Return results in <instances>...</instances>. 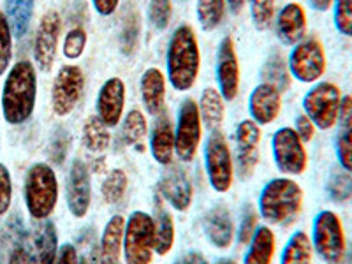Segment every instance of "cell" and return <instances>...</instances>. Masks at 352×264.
<instances>
[{"label":"cell","instance_id":"d4e9b609","mask_svg":"<svg viewBox=\"0 0 352 264\" xmlns=\"http://www.w3.org/2000/svg\"><path fill=\"white\" fill-rule=\"evenodd\" d=\"M150 153L153 160L160 166H171L175 159V127L168 116H162L157 120L150 136Z\"/></svg>","mask_w":352,"mask_h":264},{"label":"cell","instance_id":"74e56055","mask_svg":"<svg viewBox=\"0 0 352 264\" xmlns=\"http://www.w3.org/2000/svg\"><path fill=\"white\" fill-rule=\"evenodd\" d=\"M127 188V175H125L124 169L115 168L106 175L104 182H102V187H100V194H102V197H104V201L108 204H118L124 199Z\"/></svg>","mask_w":352,"mask_h":264},{"label":"cell","instance_id":"ffe728a7","mask_svg":"<svg viewBox=\"0 0 352 264\" xmlns=\"http://www.w3.org/2000/svg\"><path fill=\"white\" fill-rule=\"evenodd\" d=\"M282 109V94L266 83L257 85L248 97L250 120L257 125H270L278 118Z\"/></svg>","mask_w":352,"mask_h":264},{"label":"cell","instance_id":"d6986e66","mask_svg":"<svg viewBox=\"0 0 352 264\" xmlns=\"http://www.w3.org/2000/svg\"><path fill=\"white\" fill-rule=\"evenodd\" d=\"M160 197L176 212H187L194 199V188L184 169L168 166L159 180Z\"/></svg>","mask_w":352,"mask_h":264},{"label":"cell","instance_id":"f546056e","mask_svg":"<svg viewBox=\"0 0 352 264\" xmlns=\"http://www.w3.org/2000/svg\"><path fill=\"white\" fill-rule=\"evenodd\" d=\"M263 83L272 85L275 87L278 92H287L289 87H291L292 76L291 72H289L287 62H285L284 55L280 52H272L266 58L263 65Z\"/></svg>","mask_w":352,"mask_h":264},{"label":"cell","instance_id":"4316f807","mask_svg":"<svg viewBox=\"0 0 352 264\" xmlns=\"http://www.w3.org/2000/svg\"><path fill=\"white\" fill-rule=\"evenodd\" d=\"M175 220L168 210L157 204L155 215H153V250L157 256H168L175 247Z\"/></svg>","mask_w":352,"mask_h":264},{"label":"cell","instance_id":"f35d334b","mask_svg":"<svg viewBox=\"0 0 352 264\" xmlns=\"http://www.w3.org/2000/svg\"><path fill=\"white\" fill-rule=\"evenodd\" d=\"M250 4V18L257 30L264 32L275 23L276 0H248Z\"/></svg>","mask_w":352,"mask_h":264},{"label":"cell","instance_id":"b9f144b4","mask_svg":"<svg viewBox=\"0 0 352 264\" xmlns=\"http://www.w3.org/2000/svg\"><path fill=\"white\" fill-rule=\"evenodd\" d=\"M69 148H71V134H69L67 129L58 127L53 132L52 141H50L48 155L55 166H62L64 160L67 159Z\"/></svg>","mask_w":352,"mask_h":264},{"label":"cell","instance_id":"7bdbcfd3","mask_svg":"<svg viewBox=\"0 0 352 264\" xmlns=\"http://www.w3.org/2000/svg\"><path fill=\"white\" fill-rule=\"evenodd\" d=\"M12 60V30L8 16L0 11V78L8 72Z\"/></svg>","mask_w":352,"mask_h":264},{"label":"cell","instance_id":"ee69618b","mask_svg":"<svg viewBox=\"0 0 352 264\" xmlns=\"http://www.w3.org/2000/svg\"><path fill=\"white\" fill-rule=\"evenodd\" d=\"M173 18V0H150L148 20L157 30H166Z\"/></svg>","mask_w":352,"mask_h":264},{"label":"cell","instance_id":"60d3db41","mask_svg":"<svg viewBox=\"0 0 352 264\" xmlns=\"http://www.w3.org/2000/svg\"><path fill=\"white\" fill-rule=\"evenodd\" d=\"M87 43H88L87 30H85L81 25L72 27L71 30L65 34L64 46H62V52H64L65 58H69V60H78V58L85 53Z\"/></svg>","mask_w":352,"mask_h":264},{"label":"cell","instance_id":"91938a15","mask_svg":"<svg viewBox=\"0 0 352 264\" xmlns=\"http://www.w3.org/2000/svg\"><path fill=\"white\" fill-rule=\"evenodd\" d=\"M217 264H238V263H236V261H232V259H220Z\"/></svg>","mask_w":352,"mask_h":264},{"label":"cell","instance_id":"681fc988","mask_svg":"<svg viewBox=\"0 0 352 264\" xmlns=\"http://www.w3.org/2000/svg\"><path fill=\"white\" fill-rule=\"evenodd\" d=\"M316 125L314 122L308 118L307 115H300L296 116V124H294V131H296L298 136L301 138L303 143H308V141H312L314 136H316Z\"/></svg>","mask_w":352,"mask_h":264},{"label":"cell","instance_id":"e0dca14e","mask_svg":"<svg viewBox=\"0 0 352 264\" xmlns=\"http://www.w3.org/2000/svg\"><path fill=\"white\" fill-rule=\"evenodd\" d=\"M30 264H55L58 256V234L52 220H39L32 231L25 236L23 243Z\"/></svg>","mask_w":352,"mask_h":264},{"label":"cell","instance_id":"94428289","mask_svg":"<svg viewBox=\"0 0 352 264\" xmlns=\"http://www.w3.org/2000/svg\"><path fill=\"white\" fill-rule=\"evenodd\" d=\"M180 2H187V0H180Z\"/></svg>","mask_w":352,"mask_h":264},{"label":"cell","instance_id":"ac0fdd59","mask_svg":"<svg viewBox=\"0 0 352 264\" xmlns=\"http://www.w3.org/2000/svg\"><path fill=\"white\" fill-rule=\"evenodd\" d=\"M125 109V83L120 78H109L102 83L96 100V115L106 127L120 124Z\"/></svg>","mask_w":352,"mask_h":264},{"label":"cell","instance_id":"680465c9","mask_svg":"<svg viewBox=\"0 0 352 264\" xmlns=\"http://www.w3.org/2000/svg\"><path fill=\"white\" fill-rule=\"evenodd\" d=\"M340 264H352V247H349L347 250H345L344 257H342Z\"/></svg>","mask_w":352,"mask_h":264},{"label":"cell","instance_id":"7c38bea8","mask_svg":"<svg viewBox=\"0 0 352 264\" xmlns=\"http://www.w3.org/2000/svg\"><path fill=\"white\" fill-rule=\"evenodd\" d=\"M85 90V74L80 65L65 64L58 69L52 87V108L56 116H67L76 109Z\"/></svg>","mask_w":352,"mask_h":264},{"label":"cell","instance_id":"2e32d148","mask_svg":"<svg viewBox=\"0 0 352 264\" xmlns=\"http://www.w3.org/2000/svg\"><path fill=\"white\" fill-rule=\"evenodd\" d=\"M263 138L261 125L247 118L236 127V166L240 178L247 180L256 171L259 164V143Z\"/></svg>","mask_w":352,"mask_h":264},{"label":"cell","instance_id":"6da1fadb","mask_svg":"<svg viewBox=\"0 0 352 264\" xmlns=\"http://www.w3.org/2000/svg\"><path fill=\"white\" fill-rule=\"evenodd\" d=\"M37 100L36 65L20 60L9 69L2 87V115L9 125H21L32 118Z\"/></svg>","mask_w":352,"mask_h":264},{"label":"cell","instance_id":"ab89813d","mask_svg":"<svg viewBox=\"0 0 352 264\" xmlns=\"http://www.w3.org/2000/svg\"><path fill=\"white\" fill-rule=\"evenodd\" d=\"M328 196L335 203H345L352 197V175L347 171L333 173L326 185Z\"/></svg>","mask_w":352,"mask_h":264},{"label":"cell","instance_id":"7dc6e473","mask_svg":"<svg viewBox=\"0 0 352 264\" xmlns=\"http://www.w3.org/2000/svg\"><path fill=\"white\" fill-rule=\"evenodd\" d=\"M257 229V212L254 210V206H245L243 213H241V222L240 229H238V241L241 245H248L252 240L254 232Z\"/></svg>","mask_w":352,"mask_h":264},{"label":"cell","instance_id":"f1b7e54d","mask_svg":"<svg viewBox=\"0 0 352 264\" xmlns=\"http://www.w3.org/2000/svg\"><path fill=\"white\" fill-rule=\"evenodd\" d=\"M141 37V14L131 2L122 11L120 16V50L124 55H132L140 46Z\"/></svg>","mask_w":352,"mask_h":264},{"label":"cell","instance_id":"484cf974","mask_svg":"<svg viewBox=\"0 0 352 264\" xmlns=\"http://www.w3.org/2000/svg\"><path fill=\"white\" fill-rule=\"evenodd\" d=\"M276 238L275 232L268 226H261L254 232L252 240L248 243L243 264H272L275 256Z\"/></svg>","mask_w":352,"mask_h":264},{"label":"cell","instance_id":"f907efd6","mask_svg":"<svg viewBox=\"0 0 352 264\" xmlns=\"http://www.w3.org/2000/svg\"><path fill=\"white\" fill-rule=\"evenodd\" d=\"M338 124L344 129L352 125V96H342L340 108H338Z\"/></svg>","mask_w":352,"mask_h":264},{"label":"cell","instance_id":"83f0119b","mask_svg":"<svg viewBox=\"0 0 352 264\" xmlns=\"http://www.w3.org/2000/svg\"><path fill=\"white\" fill-rule=\"evenodd\" d=\"M199 108L201 122L208 131H219L226 116V104L224 97L220 96L217 88H206L201 94V99L197 102Z\"/></svg>","mask_w":352,"mask_h":264},{"label":"cell","instance_id":"ba28073f","mask_svg":"<svg viewBox=\"0 0 352 264\" xmlns=\"http://www.w3.org/2000/svg\"><path fill=\"white\" fill-rule=\"evenodd\" d=\"M340 88L329 81H320L314 85L303 97L305 115L314 122L320 131H329L338 122V108H340Z\"/></svg>","mask_w":352,"mask_h":264},{"label":"cell","instance_id":"9f6ffc18","mask_svg":"<svg viewBox=\"0 0 352 264\" xmlns=\"http://www.w3.org/2000/svg\"><path fill=\"white\" fill-rule=\"evenodd\" d=\"M308 2H310V6H312L316 11L324 12V11H328V9H331V6L335 0H308Z\"/></svg>","mask_w":352,"mask_h":264},{"label":"cell","instance_id":"cb8c5ba5","mask_svg":"<svg viewBox=\"0 0 352 264\" xmlns=\"http://www.w3.org/2000/svg\"><path fill=\"white\" fill-rule=\"evenodd\" d=\"M125 219L122 215H113L106 222L104 231L99 238L100 264H120L124 250Z\"/></svg>","mask_w":352,"mask_h":264},{"label":"cell","instance_id":"7a4b0ae2","mask_svg":"<svg viewBox=\"0 0 352 264\" xmlns=\"http://www.w3.org/2000/svg\"><path fill=\"white\" fill-rule=\"evenodd\" d=\"M201 69V52L192 27L182 25L171 34L166 53V76L176 92H188L196 85Z\"/></svg>","mask_w":352,"mask_h":264},{"label":"cell","instance_id":"8fae6325","mask_svg":"<svg viewBox=\"0 0 352 264\" xmlns=\"http://www.w3.org/2000/svg\"><path fill=\"white\" fill-rule=\"evenodd\" d=\"M272 152L276 169L282 175L300 176L308 168L305 143L292 127H280L272 138Z\"/></svg>","mask_w":352,"mask_h":264},{"label":"cell","instance_id":"836d02e7","mask_svg":"<svg viewBox=\"0 0 352 264\" xmlns=\"http://www.w3.org/2000/svg\"><path fill=\"white\" fill-rule=\"evenodd\" d=\"M25 236H27V232H25L20 213H12L6 220V224L2 226V232H0V261H8L9 254L25 243Z\"/></svg>","mask_w":352,"mask_h":264},{"label":"cell","instance_id":"c3c4849f","mask_svg":"<svg viewBox=\"0 0 352 264\" xmlns=\"http://www.w3.org/2000/svg\"><path fill=\"white\" fill-rule=\"evenodd\" d=\"M12 203V180L8 166L0 162V217L9 212Z\"/></svg>","mask_w":352,"mask_h":264},{"label":"cell","instance_id":"3957f363","mask_svg":"<svg viewBox=\"0 0 352 264\" xmlns=\"http://www.w3.org/2000/svg\"><path fill=\"white\" fill-rule=\"evenodd\" d=\"M303 208V188L292 178H273L259 194V215L268 224L292 222Z\"/></svg>","mask_w":352,"mask_h":264},{"label":"cell","instance_id":"e575fe53","mask_svg":"<svg viewBox=\"0 0 352 264\" xmlns=\"http://www.w3.org/2000/svg\"><path fill=\"white\" fill-rule=\"evenodd\" d=\"M76 254L80 264H100L99 236L94 226H87L76 236Z\"/></svg>","mask_w":352,"mask_h":264},{"label":"cell","instance_id":"8d00e7d4","mask_svg":"<svg viewBox=\"0 0 352 264\" xmlns=\"http://www.w3.org/2000/svg\"><path fill=\"white\" fill-rule=\"evenodd\" d=\"M148 134V122L140 109H131L122 120V140L127 144H140Z\"/></svg>","mask_w":352,"mask_h":264},{"label":"cell","instance_id":"db71d44e","mask_svg":"<svg viewBox=\"0 0 352 264\" xmlns=\"http://www.w3.org/2000/svg\"><path fill=\"white\" fill-rule=\"evenodd\" d=\"M6 264H30V263H28L27 250H25L23 245L16 247V248H14V250H12L11 254H9V257H8V261H6Z\"/></svg>","mask_w":352,"mask_h":264},{"label":"cell","instance_id":"11a10c76","mask_svg":"<svg viewBox=\"0 0 352 264\" xmlns=\"http://www.w3.org/2000/svg\"><path fill=\"white\" fill-rule=\"evenodd\" d=\"M176 264H208L201 252H187Z\"/></svg>","mask_w":352,"mask_h":264},{"label":"cell","instance_id":"6f0895ef","mask_svg":"<svg viewBox=\"0 0 352 264\" xmlns=\"http://www.w3.org/2000/svg\"><path fill=\"white\" fill-rule=\"evenodd\" d=\"M226 4L229 6V9H231L234 14H238V12L243 9V6L247 4V0H226Z\"/></svg>","mask_w":352,"mask_h":264},{"label":"cell","instance_id":"7402d4cb","mask_svg":"<svg viewBox=\"0 0 352 264\" xmlns=\"http://www.w3.org/2000/svg\"><path fill=\"white\" fill-rule=\"evenodd\" d=\"M204 232L210 243L220 250H228L234 241V222L224 204H219L204 215Z\"/></svg>","mask_w":352,"mask_h":264},{"label":"cell","instance_id":"44dd1931","mask_svg":"<svg viewBox=\"0 0 352 264\" xmlns=\"http://www.w3.org/2000/svg\"><path fill=\"white\" fill-rule=\"evenodd\" d=\"M276 37L285 46H296L307 36V11L298 2H289L278 11L275 20Z\"/></svg>","mask_w":352,"mask_h":264},{"label":"cell","instance_id":"d6a6232c","mask_svg":"<svg viewBox=\"0 0 352 264\" xmlns=\"http://www.w3.org/2000/svg\"><path fill=\"white\" fill-rule=\"evenodd\" d=\"M111 143L109 127L96 116H88L83 125V144L90 153H104Z\"/></svg>","mask_w":352,"mask_h":264},{"label":"cell","instance_id":"5b68a950","mask_svg":"<svg viewBox=\"0 0 352 264\" xmlns=\"http://www.w3.org/2000/svg\"><path fill=\"white\" fill-rule=\"evenodd\" d=\"M312 247L326 264H340L347 240L340 217L331 210H322L314 219Z\"/></svg>","mask_w":352,"mask_h":264},{"label":"cell","instance_id":"8992f818","mask_svg":"<svg viewBox=\"0 0 352 264\" xmlns=\"http://www.w3.org/2000/svg\"><path fill=\"white\" fill-rule=\"evenodd\" d=\"M204 168L212 188L219 194L229 192L234 184V160L226 136L213 131L204 146Z\"/></svg>","mask_w":352,"mask_h":264},{"label":"cell","instance_id":"1f68e13d","mask_svg":"<svg viewBox=\"0 0 352 264\" xmlns=\"http://www.w3.org/2000/svg\"><path fill=\"white\" fill-rule=\"evenodd\" d=\"M312 240L305 231H296L282 250L280 264H312Z\"/></svg>","mask_w":352,"mask_h":264},{"label":"cell","instance_id":"9a60e30c","mask_svg":"<svg viewBox=\"0 0 352 264\" xmlns=\"http://www.w3.org/2000/svg\"><path fill=\"white\" fill-rule=\"evenodd\" d=\"M217 85H219L220 96L224 100H234L240 90V62L234 48V41L231 37H224L220 41L217 50L215 64Z\"/></svg>","mask_w":352,"mask_h":264},{"label":"cell","instance_id":"d590c367","mask_svg":"<svg viewBox=\"0 0 352 264\" xmlns=\"http://www.w3.org/2000/svg\"><path fill=\"white\" fill-rule=\"evenodd\" d=\"M226 0H197V21L201 28L206 32H212L220 23L224 21L226 16Z\"/></svg>","mask_w":352,"mask_h":264},{"label":"cell","instance_id":"4fadbf2b","mask_svg":"<svg viewBox=\"0 0 352 264\" xmlns=\"http://www.w3.org/2000/svg\"><path fill=\"white\" fill-rule=\"evenodd\" d=\"M62 32V16L55 9H50L41 16L37 25L36 37H34V62L37 69L50 72L55 65L58 41Z\"/></svg>","mask_w":352,"mask_h":264},{"label":"cell","instance_id":"5bb4252c","mask_svg":"<svg viewBox=\"0 0 352 264\" xmlns=\"http://www.w3.org/2000/svg\"><path fill=\"white\" fill-rule=\"evenodd\" d=\"M65 199L67 208L72 217L83 219L92 204V176L85 160H72L67 175V187H65Z\"/></svg>","mask_w":352,"mask_h":264},{"label":"cell","instance_id":"f6af8a7d","mask_svg":"<svg viewBox=\"0 0 352 264\" xmlns=\"http://www.w3.org/2000/svg\"><path fill=\"white\" fill-rule=\"evenodd\" d=\"M333 21L342 36L352 37V0L333 2Z\"/></svg>","mask_w":352,"mask_h":264},{"label":"cell","instance_id":"603a6c76","mask_svg":"<svg viewBox=\"0 0 352 264\" xmlns=\"http://www.w3.org/2000/svg\"><path fill=\"white\" fill-rule=\"evenodd\" d=\"M166 81L164 72L157 67H150L143 72L140 81L141 100L150 116H160L166 109Z\"/></svg>","mask_w":352,"mask_h":264},{"label":"cell","instance_id":"f5cc1de1","mask_svg":"<svg viewBox=\"0 0 352 264\" xmlns=\"http://www.w3.org/2000/svg\"><path fill=\"white\" fill-rule=\"evenodd\" d=\"M55 264H80L78 263V254L74 245L72 243L62 245L60 250H58V256H56Z\"/></svg>","mask_w":352,"mask_h":264},{"label":"cell","instance_id":"816d5d0a","mask_svg":"<svg viewBox=\"0 0 352 264\" xmlns=\"http://www.w3.org/2000/svg\"><path fill=\"white\" fill-rule=\"evenodd\" d=\"M90 2L100 16H111L118 11V6H120V0H90Z\"/></svg>","mask_w":352,"mask_h":264},{"label":"cell","instance_id":"4dcf8cb0","mask_svg":"<svg viewBox=\"0 0 352 264\" xmlns=\"http://www.w3.org/2000/svg\"><path fill=\"white\" fill-rule=\"evenodd\" d=\"M6 16L12 36L21 39L28 32L34 18V0H6Z\"/></svg>","mask_w":352,"mask_h":264},{"label":"cell","instance_id":"52a82bcc","mask_svg":"<svg viewBox=\"0 0 352 264\" xmlns=\"http://www.w3.org/2000/svg\"><path fill=\"white\" fill-rule=\"evenodd\" d=\"M125 264H152L153 261V217L146 212H132L125 220L124 232Z\"/></svg>","mask_w":352,"mask_h":264},{"label":"cell","instance_id":"277c9868","mask_svg":"<svg viewBox=\"0 0 352 264\" xmlns=\"http://www.w3.org/2000/svg\"><path fill=\"white\" fill-rule=\"evenodd\" d=\"M25 206L34 220H46L55 212L58 203V180L55 169L46 162L30 166L25 176Z\"/></svg>","mask_w":352,"mask_h":264},{"label":"cell","instance_id":"bcb514c9","mask_svg":"<svg viewBox=\"0 0 352 264\" xmlns=\"http://www.w3.org/2000/svg\"><path fill=\"white\" fill-rule=\"evenodd\" d=\"M336 159L342 169L352 175V125L345 127L336 138Z\"/></svg>","mask_w":352,"mask_h":264},{"label":"cell","instance_id":"30bf717a","mask_svg":"<svg viewBox=\"0 0 352 264\" xmlns=\"http://www.w3.org/2000/svg\"><path fill=\"white\" fill-rule=\"evenodd\" d=\"M324 46L316 37H308L292 48L287 58V67L291 76L300 83H317L326 72Z\"/></svg>","mask_w":352,"mask_h":264},{"label":"cell","instance_id":"9c48e42d","mask_svg":"<svg viewBox=\"0 0 352 264\" xmlns=\"http://www.w3.org/2000/svg\"><path fill=\"white\" fill-rule=\"evenodd\" d=\"M203 138V122L199 108L194 99H185L178 109V120L175 127V155L182 162H192L197 155Z\"/></svg>","mask_w":352,"mask_h":264}]
</instances>
